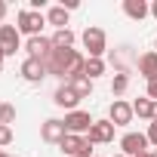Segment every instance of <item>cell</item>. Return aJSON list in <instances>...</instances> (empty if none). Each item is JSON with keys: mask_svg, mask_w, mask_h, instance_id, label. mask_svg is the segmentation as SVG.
<instances>
[{"mask_svg": "<svg viewBox=\"0 0 157 157\" xmlns=\"http://www.w3.org/2000/svg\"><path fill=\"white\" fill-rule=\"evenodd\" d=\"M154 46H157V43H154Z\"/></svg>", "mask_w": 157, "mask_h": 157, "instance_id": "33", "label": "cell"}, {"mask_svg": "<svg viewBox=\"0 0 157 157\" xmlns=\"http://www.w3.org/2000/svg\"><path fill=\"white\" fill-rule=\"evenodd\" d=\"M52 102L59 105V108H68V111H77V105H80V96H77L68 83H62L59 90H56V96H52Z\"/></svg>", "mask_w": 157, "mask_h": 157, "instance_id": "12", "label": "cell"}, {"mask_svg": "<svg viewBox=\"0 0 157 157\" xmlns=\"http://www.w3.org/2000/svg\"><path fill=\"white\" fill-rule=\"evenodd\" d=\"M145 151H148V136H142V132H126V136L120 139V154L139 157V154H145Z\"/></svg>", "mask_w": 157, "mask_h": 157, "instance_id": "6", "label": "cell"}, {"mask_svg": "<svg viewBox=\"0 0 157 157\" xmlns=\"http://www.w3.org/2000/svg\"><path fill=\"white\" fill-rule=\"evenodd\" d=\"M132 114H139L142 120H154V102L145 96V99H136L132 102Z\"/></svg>", "mask_w": 157, "mask_h": 157, "instance_id": "18", "label": "cell"}, {"mask_svg": "<svg viewBox=\"0 0 157 157\" xmlns=\"http://www.w3.org/2000/svg\"><path fill=\"white\" fill-rule=\"evenodd\" d=\"M139 74L145 77L148 83L157 80V52H145V56L139 59Z\"/></svg>", "mask_w": 157, "mask_h": 157, "instance_id": "15", "label": "cell"}, {"mask_svg": "<svg viewBox=\"0 0 157 157\" xmlns=\"http://www.w3.org/2000/svg\"><path fill=\"white\" fill-rule=\"evenodd\" d=\"M43 16L40 13H34V10H22L19 13V34H28V37H40V28H43Z\"/></svg>", "mask_w": 157, "mask_h": 157, "instance_id": "4", "label": "cell"}, {"mask_svg": "<svg viewBox=\"0 0 157 157\" xmlns=\"http://www.w3.org/2000/svg\"><path fill=\"white\" fill-rule=\"evenodd\" d=\"M74 40H77V37H74V31H71V28H65V31H56V34H52V46H56V49H71V46H74Z\"/></svg>", "mask_w": 157, "mask_h": 157, "instance_id": "19", "label": "cell"}, {"mask_svg": "<svg viewBox=\"0 0 157 157\" xmlns=\"http://www.w3.org/2000/svg\"><path fill=\"white\" fill-rule=\"evenodd\" d=\"M25 49H28V59H46L56 46H52V40H46V37H31L28 43H25Z\"/></svg>", "mask_w": 157, "mask_h": 157, "instance_id": "13", "label": "cell"}, {"mask_svg": "<svg viewBox=\"0 0 157 157\" xmlns=\"http://www.w3.org/2000/svg\"><path fill=\"white\" fill-rule=\"evenodd\" d=\"M114 157H126V154H114Z\"/></svg>", "mask_w": 157, "mask_h": 157, "instance_id": "31", "label": "cell"}, {"mask_svg": "<svg viewBox=\"0 0 157 157\" xmlns=\"http://www.w3.org/2000/svg\"><path fill=\"white\" fill-rule=\"evenodd\" d=\"M148 145H157V120H151L148 126Z\"/></svg>", "mask_w": 157, "mask_h": 157, "instance_id": "24", "label": "cell"}, {"mask_svg": "<svg viewBox=\"0 0 157 157\" xmlns=\"http://www.w3.org/2000/svg\"><path fill=\"white\" fill-rule=\"evenodd\" d=\"M154 157H157V151H154Z\"/></svg>", "mask_w": 157, "mask_h": 157, "instance_id": "32", "label": "cell"}, {"mask_svg": "<svg viewBox=\"0 0 157 157\" xmlns=\"http://www.w3.org/2000/svg\"><path fill=\"white\" fill-rule=\"evenodd\" d=\"M151 16L157 19V0H154V3H151Z\"/></svg>", "mask_w": 157, "mask_h": 157, "instance_id": "27", "label": "cell"}, {"mask_svg": "<svg viewBox=\"0 0 157 157\" xmlns=\"http://www.w3.org/2000/svg\"><path fill=\"white\" fill-rule=\"evenodd\" d=\"M3 59H6V56H3V49H0V71H3Z\"/></svg>", "mask_w": 157, "mask_h": 157, "instance_id": "28", "label": "cell"}, {"mask_svg": "<svg viewBox=\"0 0 157 157\" xmlns=\"http://www.w3.org/2000/svg\"><path fill=\"white\" fill-rule=\"evenodd\" d=\"M83 56L77 52V49H52L46 59H43V65H46V74H56V77H68V71L80 62Z\"/></svg>", "mask_w": 157, "mask_h": 157, "instance_id": "1", "label": "cell"}, {"mask_svg": "<svg viewBox=\"0 0 157 157\" xmlns=\"http://www.w3.org/2000/svg\"><path fill=\"white\" fill-rule=\"evenodd\" d=\"M13 120H16V108H13V105H0V123L10 126Z\"/></svg>", "mask_w": 157, "mask_h": 157, "instance_id": "22", "label": "cell"}, {"mask_svg": "<svg viewBox=\"0 0 157 157\" xmlns=\"http://www.w3.org/2000/svg\"><path fill=\"white\" fill-rule=\"evenodd\" d=\"M126 86H129V77H126L123 71H120V74H114V83H111V93H114V96H123V93H126Z\"/></svg>", "mask_w": 157, "mask_h": 157, "instance_id": "21", "label": "cell"}, {"mask_svg": "<svg viewBox=\"0 0 157 157\" xmlns=\"http://www.w3.org/2000/svg\"><path fill=\"white\" fill-rule=\"evenodd\" d=\"M62 123H65V129H68L71 136H83V132H90V126H93L96 120L90 117V111H68Z\"/></svg>", "mask_w": 157, "mask_h": 157, "instance_id": "3", "label": "cell"}, {"mask_svg": "<svg viewBox=\"0 0 157 157\" xmlns=\"http://www.w3.org/2000/svg\"><path fill=\"white\" fill-rule=\"evenodd\" d=\"M0 49H3V56H16L19 52V28L0 25Z\"/></svg>", "mask_w": 157, "mask_h": 157, "instance_id": "10", "label": "cell"}, {"mask_svg": "<svg viewBox=\"0 0 157 157\" xmlns=\"http://www.w3.org/2000/svg\"><path fill=\"white\" fill-rule=\"evenodd\" d=\"M3 16H6V3L0 0V25H3Z\"/></svg>", "mask_w": 157, "mask_h": 157, "instance_id": "26", "label": "cell"}, {"mask_svg": "<svg viewBox=\"0 0 157 157\" xmlns=\"http://www.w3.org/2000/svg\"><path fill=\"white\" fill-rule=\"evenodd\" d=\"M148 99H151V102H157V80H151V83H148Z\"/></svg>", "mask_w": 157, "mask_h": 157, "instance_id": "25", "label": "cell"}, {"mask_svg": "<svg viewBox=\"0 0 157 157\" xmlns=\"http://www.w3.org/2000/svg\"><path fill=\"white\" fill-rule=\"evenodd\" d=\"M10 142H13V129L0 123V148H3V145H10Z\"/></svg>", "mask_w": 157, "mask_h": 157, "instance_id": "23", "label": "cell"}, {"mask_svg": "<svg viewBox=\"0 0 157 157\" xmlns=\"http://www.w3.org/2000/svg\"><path fill=\"white\" fill-rule=\"evenodd\" d=\"M68 136V129H65V123L62 120H46L43 126H40V139L43 142H49V145H62V139Z\"/></svg>", "mask_w": 157, "mask_h": 157, "instance_id": "9", "label": "cell"}, {"mask_svg": "<svg viewBox=\"0 0 157 157\" xmlns=\"http://www.w3.org/2000/svg\"><path fill=\"white\" fill-rule=\"evenodd\" d=\"M59 148H62L68 157H96V154H93V142H90L86 136H71V132H68Z\"/></svg>", "mask_w": 157, "mask_h": 157, "instance_id": "2", "label": "cell"}, {"mask_svg": "<svg viewBox=\"0 0 157 157\" xmlns=\"http://www.w3.org/2000/svg\"><path fill=\"white\" fill-rule=\"evenodd\" d=\"M139 157H154V154H151V151H145V154H139Z\"/></svg>", "mask_w": 157, "mask_h": 157, "instance_id": "29", "label": "cell"}, {"mask_svg": "<svg viewBox=\"0 0 157 157\" xmlns=\"http://www.w3.org/2000/svg\"><path fill=\"white\" fill-rule=\"evenodd\" d=\"M108 120H111L114 126H126V123L132 120V105L123 102V99H114V102H111V111H108Z\"/></svg>", "mask_w": 157, "mask_h": 157, "instance_id": "8", "label": "cell"}, {"mask_svg": "<svg viewBox=\"0 0 157 157\" xmlns=\"http://www.w3.org/2000/svg\"><path fill=\"white\" fill-rule=\"evenodd\" d=\"M83 46L90 49V59H102V52L108 49L105 31H102V28H86V31H83Z\"/></svg>", "mask_w": 157, "mask_h": 157, "instance_id": "5", "label": "cell"}, {"mask_svg": "<svg viewBox=\"0 0 157 157\" xmlns=\"http://www.w3.org/2000/svg\"><path fill=\"white\" fill-rule=\"evenodd\" d=\"M86 139H90L93 145H108V142H114V123H111V120H96V123L90 126Z\"/></svg>", "mask_w": 157, "mask_h": 157, "instance_id": "7", "label": "cell"}, {"mask_svg": "<svg viewBox=\"0 0 157 157\" xmlns=\"http://www.w3.org/2000/svg\"><path fill=\"white\" fill-rule=\"evenodd\" d=\"M154 120H157V102H154Z\"/></svg>", "mask_w": 157, "mask_h": 157, "instance_id": "30", "label": "cell"}, {"mask_svg": "<svg viewBox=\"0 0 157 157\" xmlns=\"http://www.w3.org/2000/svg\"><path fill=\"white\" fill-rule=\"evenodd\" d=\"M105 74V62L102 59H86V77L90 80H96V77Z\"/></svg>", "mask_w": 157, "mask_h": 157, "instance_id": "20", "label": "cell"}, {"mask_svg": "<svg viewBox=\"0 0 157 157\" xmlns=\"http://www.w3.org/2000/svg\"><path fill=\"white\" fill-rule=\"evenodd\" d=\"M22 77H25L28 83H40L43 77H46V65L40 59H25L22 62Z\"/></svg>", "mask_w": 157, "mask_h": 157, "instance_id": "11", "label": "cell"}, {"mask_svg": "<svg viewBox=\"0 0 157 157\" xmlns=\"http://www.w3.org/2000/svg\"><path fill=\"white\" fill-rule=\"evenodd\" d=\"M123 13L132 19V22H142L145 16H151V6L145 0H123Z\"/></svg>", "mask_w": 157, "mask_h": 157, "instance_id": "14", "label": "cell"}, {"mask_svg": "<svg viewBox=\"0 0 157 157\" xmlns=\"http://www.w3.org/2000/svg\"><path fill=\"white\" fill-rule=\"evenodd\" d=\"M68 86L80 96V99H90V96H93V80H90L86 74H80V77H74V80H68Z\"/></svg>", "mask_w": 157, "mask_h": 157, "instance_id": "16", "label": "cell"}, {"mask_svg": "<svg viewBox=\"0 0 157 157\" xmlns=\"http://www.w3.org/2000/svg\"><path fill=\"white\" fill-rule=\"evenodd\" d=\"M46 22L56 25V31H65V28H68V10H65V6H52V10L46 13Z\"/></svg>", "mask_w": 157, "mask_h": 157, "instance_id": "17", "label": "cell"}]
</instances>
